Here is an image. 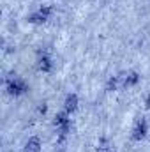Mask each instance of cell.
Returning a JSON list of instances; mask_svg holds the SVG:
<instances>
[{
  "label": "cell",
  "mask_w": 150,
  "mask_h": 152,
  "mask_svg": "<svg viewBox=\"0 0 150 152\" xmlns=\"http://www.w3.org/2000/svg\"><path fill=\"white\" fill-rule=\"evenodd\" d=\"M51 12H53V9H51L50 5H42V7H39L36 12H32V14L28 16V21H30V23H44V21L51 16Z\"/></svg>",
  "instance_id": "3"
},
{
  "label": "cell",
  "mask_w": 150,
  "mask_h": 152,
  "mask_svg": "<svg viewBox=\"0 0 150 152\" xmlns=\"http://www.w3.org/2000/svg\"><path fill=\"white\" fill-rule=\"evenodd\" d=\"M138 81H140V75H138V73H131V75L124 80V87H133V85H136Z\"/></svg>",
  "instance_id": "8"
},
{
  "label": "cell",
  "mask_w": 150,
  "mask_h": 152,
  "mask_svg": "<svg viewBox=\"0 0 150 152\" xmlns=\"http://www.w3.org/2000/svg\"><path fill=\"white\" fill-rule=\"evenodd\" d=\"M53 124L57 126V129H58V133H60V140H64V136L71 131V120H69V113L64 110V112H60V113L55 115V120H53Z\"/></svg>",
  "instance_id": "2"
},
{
  "label": "cell",
  "mask_w": 150,
  "mask_h": 152,
  "mask_svg": "<svg viewBox=\"0 0 150 152\" xmlns=\"http://www.w3.org/2000/svg\"><path fill=\"white\" fill-rule=\"evenodd\" d=\"M147 133H149V124H147L145 118H141V120L136 122V126L133 129V140L134 142H140V140H143L147 136Z\"/></svg>",
  "instance_id": "4"
},
{
  "label": "cell",
  "mask_w": 150,
  "mask_h": 152,
  "mask_svg": "<svg viewBox=\"0 0 150 152\" xmlns=\"http://www.w3.org/2000/svg\"><path fill=\"white\" fill-rule=\"evenodd\" d=\"M5 88H7V92H9L11 96H21V94H25V92L28 90V85H27L21 78L14 76V78H9V80H7Z\"/></svg>",
  "instance_id": "1"
},
{
  "label": "cell",
  "mask_w": 150,
  "mask_h": 152,
  "mask_svg": "<svg viewBox=\"0 0 150 152\" xmlns=\"http://www.w3.org/2000/svg\"><path fill=\"white\" fill-rule=\"evenodd\" d=\"M37 67H39V71H42V73H50L53 69V62H51V58L48 55H41L37 60Z\"/></svg>",
  "instance_id": "5"
},
{
  "label": "cell",
  "mask_w": 150,
  "mask_h": 152,
  "mask_svg": "<svg viewBox=\"0 0 150 152\" xmlns=\"http://www.w3.org/2000/svg\"><path fill=\"white\" fill-rule=\"evenodd\" d=\"M46 110H48V106H46V104L42 103V104L39 106V113H46Z\"/></svg>",
  "instance_id": "10"
},
{
  "label": "cell",
  "mask_w": 150,
  "mask_h": 152,
  "mask_svg": "<svg viewBox=\"0 0 150 152\" xmlns=\"http://www.w3.org/2000/svg\"><path fill=\"white\" fill-rule=\"evenodd\" d=\"M76 108H78V96L76 94H69L66 97V101H64V110L67 113H73V112H76Z\"/></svg>",
  "instance_id": "6"
},
{
  "label": "cell",
  "mask_w": 150,
  "mask_h": 152,
  "mask_svg": "<svg viewBox=\"0 0 150 152\" xmlns=\"http://www.w3.org/2000/svg\"><path fill=\"white\" fill-rule=\"evenodd\" d=\"M147 106H149V108H150V96H149V97H147Z\"/></svg>",
  "instance_id": "11"
},
{
  "label": "cell",
  "mask_w": 150,
  "mask_h": 152,
  "mask_svg": "<svg viewBox=\"0 0 150 152\" xmlns=\"http://www.w3.org/2000/svg\"><path fill=\"white\" fill-rule=\"evenodd\" d=\"M23 152H41V140H39L37 136H32V138L27 142Z\"/></svg>",
  "instance_id": "7"
},
{
  "label": "cell",
  "mask_w": 150,
  "mask_h": 152,
  "mask_svg": "<svg viewBox=\"0 0 150 152\" xmlns=\"http://www.w3.org/2000/svg\"><path fill=\"white\" fill-rule=\"evenodd\" d=\"M117 87H118V76H113V78L108 80V83H106V90L111 92V90H117Z\"/></svg>",
  "instance_id": "9"
}]
</instances>
